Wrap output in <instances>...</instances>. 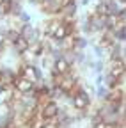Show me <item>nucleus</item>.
<instances>
[{
  "label": "nucleus",
  "mask_w": 126,
  "mask_h": 128,
  "mask_svg": "<svg viewBox=\"0 0 126 128\" xmlns=\"http://www.w3.org/2000/svg\"><path fill=\"white\" fill-rule=\"evenodd\" d=\"M20 34L30 43V44H34V43H39L43 39V30L39 27H36L32 22L30 23H21L20 25Z\"/></svg>",
  "instance_id": "obj_1"
},
{
  "label": "nucleus",
  "mask_w": 126,
  "mask_h": 128,
  "mask_svg": "<svg viewBox=\"0 0 126 128\" xmlns=\"http://www.w3.org/2000/svg\"><path fill=\"white\" fill-rule=\"evenodd\" d=\"M39 116L41 118H46V119H55L57 114H59V102H53V100H48V102H44V103H39Z\"/></svg>",
  "instance_id": "obj_2"
},
{
  "label": "nucleus",
  "mask_w": 126,
  "mask_h": 128,
  "mask_svg": "<svg viewBox=\"0 0 126 128\" xmlns=\"http://www.w3.org/2000/svg\"><path fill=\"white\" fill-rule=\"evenodd\" d=\"M43 12H46L48 16H59L62 11V0H48V2H43L39 7Z\"/></svg>",
  "instance_id": "obj_3"
},
{
  "label": "nucleus",
  "mask_w": 126,
  "mask_h": 128,
  "mask_svg": "<svg viewBox=\"0 0 126 128\" xmlns=\"http://www.w3.org/2000/svg\"><path fill=\"white\" fill-rule=\"evenodd\" d=\"M9 46H11V52H12L14 55H16V57L20 59V55H21L23 52H27L28 48H30V43H28V41H27V39L20 34V38H18L16 41H14V43H11Z\"/></svg>",
  "instance_id": "obj_4"
},
{
  "label": "nucleus",
  "mask_w": 126,
  "mask_h": 128,
  "mask_svg": "<svg viewBox=\"0 0 126 128\" xmlns=\"http://www.w3.org/2000/svg\"><path fill=\"white\" fill-rule=\"evenodd\" d=\"M14 87H16V89H18L21 94H25V92H30V91H34L36 84L32 82V80L25 78V76H18V78H16V84H14Z\"/></svg>",
  "instance_id": "obj_5"
},
{
  "label": "nucleus",
  "mask_w": 126,
  "mask_h": 128,
  "mask_svg": "<svg viewBox=\"0 0 126 128\" xmlns=\"http://www.w3.org/2000/svg\"><path fill=\"white\" fill-rule=\"evenodd\" d=\"M107 50H108V59H123V43L114 41Z\"/></svg>",
  "instance_id": "obj_6"
},
{
  "label": "nucleus",
  "mask_w": 126,
  "mask_h": 128,
  "mask_svg": "<svg viewBox=\"0 0 126 128\" xmlns=\"http://www.w3.org/2000/svg\"><path fill=\"white\" fill-rule=\"evenodd\" d=\"M53 68H55V70H57V71H59L60 75H64V73L71 71V70H73L75 66H73L71 62H68V60H66L64 57H62V59H59V60H55V62H53Z\"/></svg>",
  "instance_id": "obj_7"
},
{
  "label": "nucleus",
  "mask_w": 126,
  "mask_h": 128,
  "mask_svg": "<svg viewBox=\"0 0 126 128\" xmlns=\"http://www.w3.org/2000/svg\"><path fill=\"white\" fill-rule=\"evenodd\" d=\"M91 46V39L84 34H76L75 36V50H87Z\"/></svg>",
  "instance_id": "obj_8"
},
{
  "label": "nucleus",
  "mask_w": 126,
  "mask_h": 128,
  "mask_svg": "<svg viewBox=\"0 0 126 128\" xmlns=\"http://www.w3.org/2000/svg\"><path fill=\"white\" fill-rule=\"evenodd\" d=\"M108 94H110V89H108L105 84H101V86L96 87V94H94V98H96L98 102H105V100L108 98Z\"/></svg>",
  "instance_id": "obj_9"
},
{
  "label": "nucleus",
  "mask_w": 126,
  "mask_h": 128,
  "mask_svg": "<svg viewBox=\"0 0 126 128\" xmlns=\"http://www.w3.org/2000/svg\"><path fill=\"white\" fill-rule=\"evenodd\" d=\"M9 9H11V18H16V16L23 11V4H21V0H11Z\"/></svg>",
  "instance_id": "obj_10"
},
{
  "label": "nucleus",
  "mask_w": 126,
  "mask_h": 128,
  "mask_svg": "<svg viewBox=\"0 0 126 128\" xmlns=\"http://www.w3.org/2000/svg\"><path fill=\"white\" fill-rule=\"evenodd\" d=\"M108 89H114V87H117L119 86V78L117 76H114L112 73H108V71H105V82H103Z\"/></svg>",
  "instance_id": "obj_11"
},
{
  "label": "nucleus",
  "mask_w": 126,
  "mask_h": 128,
  "mask_svg": "<svg viewBox=\"0 0 126 128\" xmlns=\"http://www.w3.org/2000/svg\"><path fill=\"white\" fill-rule=\"evenodd\" d=\"M94 12H98V14H110L108 4L107 2H98L96 6H94Z\"/></svg>",
  "instance_id": "obj_12"
},
{
  "label": "nucleus",
  "mask_w": 126,
  "mask_h": 128,
  "mask_svg": "<svg viewBox=\"0 0 126 128\" xmlns=\"http://www.w3.org/2000/svg\"><path fill=\"white\" fill-rule=\"evenodd\" d=\"M14 20H16L18 23H30V22H32V16H30V14L23 9V11H21V12L16 16V18H14Z\"/></svg>",
  "instance_id": "obj_13"
},
{
  "label": "nucleus",
  "mask_w": 126,
  "mask_h": 128,
  "mask_svg": "<svg viewBox=\"0 0 126 128\" xmlns=\"http://www.w3.org/2000/svg\"><path fill=\"white\" fill-rule=\"evenodd\" d=\"M27 4H30V6H36V7H41L43 0H27Z\"/></svg>",
  "instance_id": "obj_14"
},
{
  "label": "nucleus",
  "mask_w": 126,
  "mask_h": 128,
  "mask_svg": "<svg viewBox=\"0 0 126 128\" xmlns=\"http://www.w3.org/2000/svg\"><path fill=\"white\" fill-rule=\"evenodd\" d=\"M0 44H7V41H5V34H2V32H0Z\"/></svg>",
  "instance_id": "obj_15"
},
{
  "label": "nucleus",
  "mask_w": 126,
  "mask_h": 128,
  "mask_svg": "<svg viewBox=\"0 0 126 128\" xmlns=\"http://www.w3.org/2000/svg\"><path fill=\"white\" fill-rule=\"evenodd\" d=\"M123 59L126 60V46H123Z\"/></svg>",
  "instance_id": "obj_16"
},
{
  "label": "nucleus",
  "mask_w": 126,
  "mask_h": 128,
  "mask_svg": "<svg viewBox=\"0 0 126 128\" xmlns=\"http://www.w3.org/2000/svg\"><path fill=\"white\" fill-rule=\"evenodd\" d=\"M85 128H92V126H91V124H87V126H85Z\"/></svg>",
  "instance_id": "obj_17"
},
{
  "label": "nucleus",
  "mask_w": 126,
  "mask_h": 128,
  "mask_svg": "<svg viewBox=\"0 0 126 128\" xmlns=\"http://www.w3.org/2000/svg\"><path fill=\"white\" fill-rule=\"evenodd\" d=\"M43 2H48V0H43Z\"/></svg>",
  "instance_id": "obj_18"
}]
</instances>
